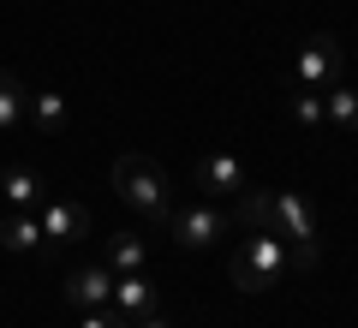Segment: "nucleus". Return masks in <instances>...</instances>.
I'll return each instance as SVG.
<instances>
[{
  "label": "nucleus",
  "mask_w": 358,
  "mask_h": 328,
  "mask_svg": "<svg viewBox=\"0 0 358 328\" xmlns=\"http://www.w3.org/2000/svg\"><path fill=\"white\" fill-rule=\"evenodd\" d=\"M275 239H287L293 245V263L299 269H310L317 263V209H310V197H299V191H275Z\"/></svg>",
  "instance_id": "3"
},
{
  "label": "nucleus",
  "mask_w": 358,
  "mask_h": 328,
  "mask_svg": "<svg viewBox=\"0 0 358 328\" xmlns=\"http://www.w3.org/2000/svg\"><path fill=\"white\" fill-rule=\"evenodd\" d=\"M114 311L126 316V322L155 316V287H150L143 275H114Z\"/></svg>",
  "instance_id": "9"
},
{
  "label": "nucleus",
  "mask_w": 358,
  "mask_h": 328,
  "mask_svg": "<svg viewBox=\"0 0 358 328\" xmlns=\"http://www.w3.org/2000/svg\"><path fill=\"white\" fill-rule=\"evenodd\" d=\"M66 304H78V311H108L114 304V269H72L66 275Z\"/></svg>",
  "instance_id": "7"
},
{
  "label": "nucleus",
  "mask_w": 358,
  "mask_h": 328,
  "mask_svg": "<svg viewBox=\"0 0 358 328\" xmlns=\"http://www.w3.org/2000/svg\"><path fill=\"white\" fill-rule=\"evenodd\" d=\"M293 120H299L305 131H322V126H329V114H322V96H317V90H299V96H293Z\"/></svg>",
  "instance_id": "17"
},
{
  "label": "nucleus",
  "mask_w": 358,
  "mask_h": 328,
  "mask_svg": "<svg viewBox=\"0 0 358 328\" xmlns=\"http://www.w3.org/2000/svg\"><path fill=\"white\" fill-rule=\"evenodd\" d=\"M0 245H6V251H42V221L36 215H13V221L0 227Z\"/></svg>",
  "instance_id": "15"
},
{
  "label": "nucleus",
  "mask_w": 358,
  "mask_h": 328,
  "mask_svg": "<svg viewBox=\"0 0 358 328\" xmlns=\"http://www.w3.org/2000/svg\"><path fill=\"white\" fill-rule=\"evenodd\" d=\"M0 185H6V197H13V209H42V203H48L42 173H36V167H24V162L6 167V173H0Z\"/></svg>",
  "instance_id": "10"
},
{
  "label": "nucleus",
  "mask_w": 358,
  "mask_h": 328,
  "mask_svg": "<svg viewBox=\"0 0 358 328\" xmlns=\"http://www.w3.org/2000/svg\"><path fill=\"white\" fill-rule=\"evenodd\" d=\"M24 108H30V90L18 84V72L0 66V131H13L18 120H24Z\"/></svg>",
  "instance_id": "13"
},
{
  "label": "nucleus",
  "mask_w": 358,
  "mask_h": 328,
  "mask_svg": "<svg viewBox=\"0 0 358 328\" xmlns=\"http://www.w3.org/2000/svg\"><path fill=\"white\" fill-rule=\"evenodd\" d=\"M322 114H329L334 126L358 131V90H346V84H329V90H322Z\"/></svg>",
  "instance_id": "14"
},
{
  "label": "nucleus",
  "mask_w": 358,
  "mask_h": 328,
  "mask_svg": "<svg viewBox=\"0 0 358 328\" xmlns=\"http://www.w3.org/2000/svg\"><path fill=\"white\" fill-rule=\"evenodd\" d=\"M287 269H299L293 263V245L275 239V233H251V239L227 257V275H233V287H239V292H268Z\"/></svg>",
  "instance_id": "1"
},
{
  "label": "nucleus",
  "mask_w": 358,
  "mask_h": 328,
  "mask_svg": "<svg viewBox=\"0 0 358 328\" xmlns=\"http://www.w3.org/2000/svg\"><path fill=\"white\" fill-rule=\"evenodd\" d=\"M334 72H341V42L334 36H310L305 48H299V72H293V84L299 90H329L334 84Z\"/></svg>",
  "instance_id": "5"
},
{
  "label": "nucleus",
  "mask_w": 358,
  "mask_h": 328,
  "mask_svg": "<svg viewBox=\"0 0 358 328\" xmlns=\"http://www.w3.org/2000/svg\"><path fill=\"white\" fill-rule=\"evenodd\" d=\"M78 328H131V322L114 311V304H108V311H84V322H78Z\"/></svg>",
  "instance_id": "18"
},
{
  "label": "nucleus",
  "mask_w": 358,
  "mask_h": 328,
  "mask_svg": "<svg viewBox=\"0 0 358 328\" xmlns=\"http://www.w3.org/2000/svg\"><path fill=\"white\" fill-rule=\"evenodd\" d=\"M143 263H150V245L138 233H108V269L114 275H143Z\"/></svg>",
  "instance_id": "11"
},
{
  "label": "nucleus",
  "mask_w": 358,
  "mask_h": 328,
  "mask_svg": "<svg viewBox=\"0 0 358 328\" xmlns=\"http://www.w3.org/2000/svg\"><path fill=\"white\" fill-rule=\"evenodd\" d=\"M197 185L215 191V197H239V191L251 185V173L239 167V155H233V150H215V155L197 162Z\"/></svg>",
  "instance_id": "8"
},
{
  "label": "nucleus",
  "mask_w": 358,
  "mask_h": 328,
  "mask_svg": "<svg viewBox=\"0 0 358 328\" xmlns=\"http://www.w3.org/2000/svg\"><path fill=\"white\" fill-rule=\"evenodd\" d=\"M114 191L131 203V209H143L150 221H167V209H173V197H167V173L150 162V155H120V162H114Z\"/></svg>",
  "instance_id": "2"
},
{
  "label": "nucleus",
  "mask_w": 358,
  "mask_h": 328,
  "mask_svg": "<svg viewBox=\"0 0 358 328\" xmlns=\"http://www.w3.org/2000/svg\"><path fill=\"white\" fill-rule=\"evenodd\" d=\"M30 120H36V131L48 138V131L66 126V101L54 96V90H42V96H30Z\"/></svg>",
  "instance_id": "16"
},
{
  "label": "nucleus",
  "mask_w": 358,
  "mask_h": 328,
  "mask_svg": "<svg viewBox=\"0 0 358 328\" xmlns=\"http://www.w3.org/2000/svg\"><path fill=\"white\" fill-rule=\"evenodd\" d=\"M167 233H173V245H185V251H209V245L227 233V215L215 209H167Z\"/></svg>",
  "instance_id": "4"
},
{
  "label": "nucleus",
  "mask_w": 358,
  "mask_h": 328,
  "mask_svg": "<svg viewBox=\"0 0 358 328\" xmlns=\"http://www.w3.org/2000/svg\"><path fill=\"white\" fill-rule=\"evenodd\" d=\"M36 221H42V245H54V251L60 245H78L90 233V209L84 203H66V197H48Z\"/></svg>",
  "instance_id": "6"
},
{
  "label": "nucleus",
  "mask_w": 358,
  "mask_h": 328,
  "mask_svg": "<svg viewBox=\"0 0 358 328\" xmlns=\"http://www.w3.org/2000/svg\"><path fill=\"white\" fill-rule=\"evenodd\" d=\"M131 328H173L167 316H143V322H131Z\"/></svg>",
  "instance_id": "19"
},
{
  "label": "nucleus",
  "mask_w": 358,
  "mask_h": 328,
  "mask_svg": "<svg viewBox=\"0 0 358 328\" xmlns=\"http://www.w3.org/2000/svg\"><path fill=\"white\" fill-rule=\"evenodd\" d=\"M239 227L245 233H268L275 227V191H257V185L239 191Z\"/></svg>",
  "instance_id": "12"
}]
</instances>
